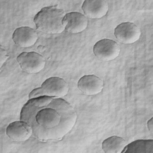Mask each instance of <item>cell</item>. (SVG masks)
<instances>
[{"mask_svg":"<svg viewBox=\"0 0 153 153\" xmlns=\"http://www.w3.org/2000/svg\"><path fill=\"white\" fill-rule=\"evenodd\" d=\"M76 118L69 102L46 96L29 99L20 112V120L27 123L34 137L43 142L63 138L72 129Z\"/></svg>","mask_w":153,"mask_h":153,"instance_id":"obj_1","label":"cell"},{"mask_svg":"<svg viewBox=\"0 0 153 153\" xmlns=\"http://www.w3.org/2000/svg\"><path fill=\"white\" fill-rule=\"evenodd\" d=\"M66 12L57 5L42 8L34 17L33 21L37 30L48 33H61L65 28L62 20Z\"/></svg>","mask_w":153,"mask_h":153,"instance_id":"obj_2","label":"cell"},{"mask_svg":"<svg viewBox=\"0 0 153 153\" xmlns=\"http://www.w3.org/2000/svg\"><path fill=\"white\" fill-rule=\"evenodd\" d=\"M68 82L63 78L53 76L45 79L41 87L33 89L29 94V99L39 96H49L62 98L69 91Z\"/></svg>","mask_w":153,"mask_h":153,"instance_id":"obj_3","label":"cell"},{"mask_svg":"<svg viewBox=\"0 0 153 153\" xmlns=\"http://www.w3.org/2000/svg\"><path fill=\"white\" fill-rule=\"evenodd\" d=\"M21 69L28 74H36L45 67V59L42 55L33 51L22 52L17 57Z\"/></svg>","mask_w":153,"mask_h":153,"instance_id":"obj_4","label":"cell"},{"mask_svg":"<svg viewBox=\"0 0 153 153\" xmlns=\"http://www.w3.org/2000/svg\"><path fill=\"white\" fill-rule=\"evenodd\" d=\"M120 45L114 41L102 39L97 41L93 47V53L100 60L111 61L116 59L120 53Z\"/></svg>","mask_w":153,"mask_h":153,"instance_id":"obj_5","label":"cell"},{"mask_svg":"<svg viewBox=\"0 0 153 153\" xmlns=\"http://www.w3.org/2000/svg\"><path fill=\"white\" fill-rule=\"evenodd\" d=\"M141 35L139 27L131 22H124L118 25L114 29V35L118 41L126 44L134 43Z\"/></svg>","mask_w":153,"mask_h":153,"instance_id":"obj_6","label":"cell"},{"mask_svg":"<svg viewBox=\"0 0 153 153\" xmlns=\"http://www.w3.org/2000/svg\"><path fill=\"white\" fill-rule=\"evenodd\" d=\"M6 134L13 141L24 142L33 134V130L27 123L20 120L10 123L6 128Z\"/></svg>","mask_w":153,"mask_h":153,"instance_id":"obj_7","label":"cell"},{"mask_svg":"<svg viewBox=\"0 0 153 153\" xmlns=\"http://www.w3.org/2000/svg\"><path fill=\"white\" fill-rule=\"evenodd\" d=\"M62 24L67 32L78 33L84 31L88 26V20L85 15L78 12H71L65 16Z\"/></svg>","mask_w":153,"mask_h":153,"instance_id":"obj_8","label":"cell"},{"mask_svg":"<svg viewBox=\"0 0 153 153\" xmlns=\"http://www.w3.org/2000/svg\"><path fill=\"white\" fill-rule=\"evenodd\" d=\"M12 38L14 42L18 47L27 48L36 43L38 35L33 29L27 26H23L17 28L14 31Z\"/></svg>","mask_w":153,"mask_h":153,"instance_id":"obj_9","label":"cell"},{"mask_svg":"<svg viewBox=\"0 0 153 153\" xmlns=\"http://www.w3.org/2000/svg\"><path fill=\"white\" fill-rule=\"evenodd\" d=\"M104 86L102 79L94 75L82 76L78 82V89L87 96H93L100 93Z\"/></svg>","mask_w":153,"mask_h":153,"instance_id":"obj_10","label":"cell"},{"mask_svg":"<svg viewBox=\"0 0 153 153\" xmlns=\"http://www.w3.org/2000/svg\"><path fill=\"white\" fill-rule=\"evenodd\" d=\"M82 9L85 17L99 19L107 14L109 5L103 0H85L82 5Z\"/></svg>","mask_w":153,"mask_h":153,"instance_id":"obj_11","label":"cell"},{"mask_svg":"<svg viewBox=\"0 0 153 153\" xmlns=\"http://www.w3.org/2000/svg\"><path fill=\"white\" fill-rule=\"evenodd\" d=\"M128 143L121 137L112 136L104 140L102 148L106 153H122Z\"/></svg>","mask_w":153,"mask_h":153,"instance_id":"obj_12","label":"cell"},{"mask_svg":"<svg viewBox=\"0 0 153 153\" xmlns=\"http://www.w3.org/2000/svg\"><path fill=\"white\" fill-rule=\"evenodd\" d=\"M152 153L153 140L139 139L134 140L126 146L122 153Z\"/></svg>","mask_w":153,"mask_h":153,"instance_id":"obj_13","label":"cell"},{"mask_svg":"<svg viewBox=\"0 0 153 153\" xmlns=\"http://www.w3.org/2000/svg\"><path fill=\"white\" fill-rule=\"evenodd\" d=\"M9 56L7 54L6 50H5L1 45L0 46V66L2 67V65L8 59Z\"/></svg>","mask_w":153,"mask_h":153,"instance_id":"obj_14","label":"cell"},{"mask_svg":"<svg viewBox=\"0 0 153 153\" xmlns=\"http://www.w3.org/2000/svg\"><path fill=\"white\" fill-rule=\"evenodd\" d=\"M152 120H153V118L152 117L147 122V126L148 128L149 129V130L152 133L153 132V123H152Z\"/></svg>","mask_w":153,"mask_h":153,"instance_id":"obj_15","label":"cell"}]
</instances>
